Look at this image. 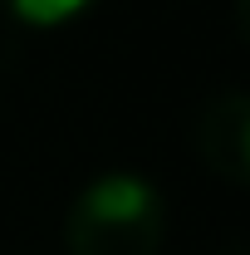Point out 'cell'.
I'll use <instances>...</instances> for the list:
<instances>
[{"label":"cell","instance_id":"1","mask_svg":"<svg viewBox=\"0 0 250 255\" xmlns=\"http://www.w3.org/2000/svg\"><path fill=\"white\" fill-rule=\"evenodd\" d=\"M167 236V196L142 172H103L64 211L69 255H157Z\"/></svg>","mask_w":250,"mask_h":255},{"label":"cell","instance_id":"2","mask_svg":"<svg viewBox=\"0 0 250 255\" xmlns=\"http://www.w3.org/2000/svg\"><path fill=\"white\" fill-rule=\"evenodd\" d=\"M196 152L206 172H216L226 187L250 182V98L241 89L216 94L196 118Z\"/></svg>","mask_w":250,"mask_h":255},{"label":"cell","instance_id":"3","mask_svg":"<svg viewBox=\"0 0 250 255\" xmlns=\"http://www.w3.org/2000/svg\"><path fill=\"white\" fill-rule=\"evenodd\" d=\"M0 10L25 30H64V25H79L84 15H94L98 0H0Z\"/></svg>","mask_w":250,"mask_h":255}]
</instances>
